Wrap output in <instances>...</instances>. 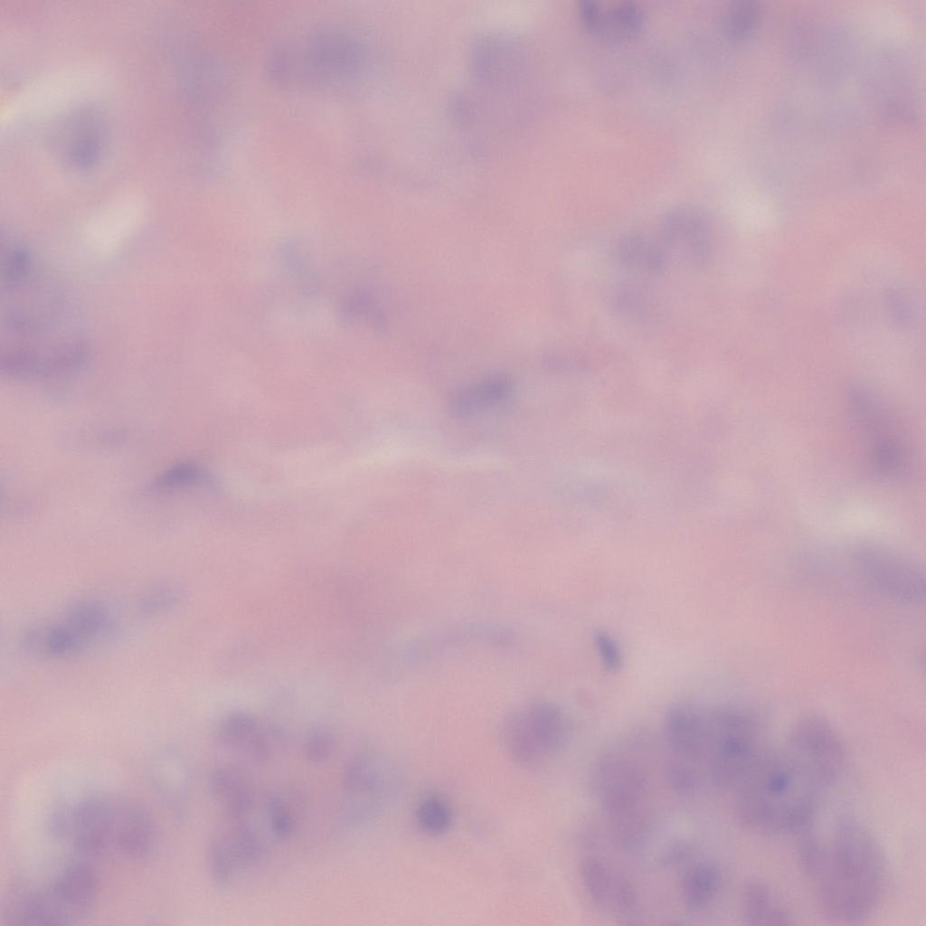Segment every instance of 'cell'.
<instances>
[{
    "instance_id": "6da1fadb",
    "label": "cell",
    "mask_w": 926,
    "mask_h": 926,
    "mask_svg": "<svg viewBox=\"0 0 926 926\" xmlns=\"http://www.w3.org/2000/svg\"><path fill=\"white\" fill-rule=\"evenodd\" d=\"M800 834V862L823 915L847 924L868 919L880 905L887 883L885 858L872 831L846 817L824 838L811 827Z\"/></svg>"
},
{
    "instance_id": "7a4b0ae2",
    "label": "cell",
    "mask_w": 926,
    "mask_h": 926,
    "mask_svg": "<svg viewBox=\"0 0 926 926\" xmlns=\"http://www.w3.org/2000/svg\"><path fill=\"white\" fill-rule=\"evenodd\" d=\"M733 791L738 822L766 835L800 833L812 826L823 793L783 748L769 750Z\"/></svg>"
},
{
    "instance_id": "3957f363",
    "label": "cell",
    "mask_w": 926,
    "mask_h": 926,
    "mask_svg": "<svg viewBox=\"0 0 926 926\" xmlns=\"http://www.w3.org/2000/svg\"><path fill=\"white\" fill-rule=\"evenodd\" d=\"M156 832L149 811L128 798L96 795L67 808L64 837L86 858L145 860L156 848Z\"/></svg>"
},
{
    "instance_id": "277c9868",
    "label": "cell",
    "mask_w": 926,
    "mask_h": 926,
    "mask_svg": "<svg viewBox=\"0 0 926 926\" xmlns=\"http://www.w3.org/2000/svg\"><path fill=\"white\" fill-rule=\"evenodd\" d=\"M592 785L615 846L623 850L640 846L649 831L645 770L632 759L608 754L596 763Z\"/></svg>"
},
{
    "instance_id": "5b68a950",
    "label": "cell",
    "mask_w": 926,
    "mask_h": 926,
    "mask_svg": "<svg viewBox=\"0 0 926 926\" xmlns=\"http://www.w3.org/2000/svg\"><path fill=\"white\" fill-rule=\"evenodd\" d=\"M708 772L719 789H734L770 750L758 723L732 708L704 709Z\"/></svg>"
},
{
    "instance_id": "8992f818",
    "label": "cell",
    "mask_w": 926,
    "mask_h": 926,
    "mask_svg": "<svg viewBox=\"0 0 926 926\" xmlns=\"http://www.w3.org/2000/svg\"><path fill=\"white\" fill-rule=\"evenodd\" d=\"M500 736L508 757L525 768H537L564 747L568 722L556 704L536 699L523 703L504 718Z\"/></svg>"
},
{
    "instance_id": "52a82bcc",
    "label": "cell",
    "mask_w": 926,
    "mask_h": 926,
    "mask_svg": "<svg viewBox=\"0 0 926 926\" xmlns=\"http://www.w3.org/2000/svg\"><path fill=\"white\" fill-rule=\"evenodd\" d=\"M403 786V770L391 756L373 749L355 752L343 772L347 821L356 826L376 818L395 802Z\"/></svg>"
},
{
    "instance_id": "ba28073f",
    "label": "cell",
    "mask_w": 926,
    "mask_h": 926,
    "mask_svg": "<svg viewBox=\"0 0 926 926\" xmlns=\"http://www.w3.org/2000/svg\"><path fill=\"white\" fill-rule=\"evenodd\" d=\"M850 407L860 429L873 470L882 477H902L910 467V449L901 427L885 404L864 388L851 390Z\"/></svg>"
},
{
    "instance_id": "9c48e42d",
    "label": "cell",
    "mask_w": 926,
    "mask_h": 926,
    "mask_svg": "<svg viewBox=\"0 0 926 926\" xmlns=\"http://www.w3.org/2000/svg\"><path fill=\"white\" fill-rule=\"evenodd\" d=\"M824 792L843 778L847 766L846 744L833 724L809 714L790 728L782 747Z\"/></svg>"
},
{
    "instance_id": "30bf717a",
    "label": "cell",
    "mask_w": 926,
    "mask_h": 926,
    "mask_svg": "<svg viewBox=\"0 0 926 926\" xmlns=\"http://www.w3.org/2000/svg\"><path fill=\"white\" fill-rule=\"evenodd\" d=\"M852 562L860 575L881 594L902 603L923 601L924 572L909 558L885 546L863 543L854 548Z\"/></svg>"
},
{
    "instance_id": "8fae6325",
    "label": "cell",
    "mask_w": 926,
    "mask_h": 926,
    "mask_svg": "<svg viewBox=\"0 0 926 926\" xmlns=\"http://www.w3.org/2000/svg\"><path fill=\"white\" fill-rule=\"evenodd\" d=\"M98 890V874L89 862L65 865L49 885L40 889L49 926L80 923L91 912Z\"/></svg>"
},
{
    "instance_id": "7c38bea8",
    "label": "cell",
    "mask_w": 926,
    "mask_h": 926,
    "mask_svg": "<svg viewBox=\"0 0 926 926\" xmlns=\"http://www.w3.org/2000/svg\"><path fill=\"white\" fill-rule=\"evenodd\" d=\"M87 358L88 348L80 341L51 347H13L2 353L0 370L14 380H52L76 373Z\"/></svg>"
},
{
    "instance_id": "4fadbf2b",
    "label": "cell",
    "mask_w": 926,
    "mask_h": 926,
    "mask_svg": "<svg viewBox=\"0 0 926 926\" xmlns=\"http://www.w3.org/2000/svg\"><path fill=\"white\" fill-rule=\"evenodd\" d=\"M661 239L667 248L680 252L691 264L706 263L711 251V233L704 213L694 206L669 210L660 226Z\"/></svg>"
},
{
    "instance_id": "5bb4252c",
    "label": "cell",
    "mask_w": 926,
    "mask_h": 926,
    "mask_svg": "<svg viewBox=\"0 0 926 926\" xmlns=\"http://www.w3.org/2000/svg\"><path fill=\"white\" fill-rule=\"evenodd\" d=\"M664 731L674 757L692 763L705 760L707 738L704 708L689 704L671 706L665 716Z\"/></svg>"
},
{
    "instance_id": "9a60e30c",
    "label": "cell",
    "mask_w": 926,
    "mask_h": 926,
    "mask_svg": "<svg viewBox=\"0 0 926 926\" xmlns=\"http://www.w3.org/2000/svg\"><path fill=\"white\" fill-rule=\"evenodd\" d=\"M580 14L585 26L600 40L620 43L638 34L644 24L642 9L632 2H621L609 7L594 1H583Z\"/></svg>"
},
{
    "instance_id": "2e32d148",
    "label": "cell",
    "mask_w": 926,
    "mask_h": 926,
    "mask_svg": "<svg viewBox=\"0 0 926 926\" xmlns=\"http://www.w3.org/2000/svg\"><path fill=\"white\" fill-rule=\"evenodd\" d=\"M148 776L162 804L173 816L182 817L191 789L190 771L184 758L173 750L159 751L149 763Z\"/></svg>"
},
{
    "instance_id": "e0dca14e",
    "label": "cell",
    "mask_w": 926,
    "mask_h": 926,
    "mask_svg": "<svg viewBox=\"0 0 926 926\" xmlns=\"http://www.w3.org/2000/svg\"><path fill=\"white\" fill-rule=\"evenodd\" d=\"M216 736L219 742L230 749L240 751L257 761L270 758L272 747L268 732L252 715L232 713L219 723Z\"/></svg>"
},
{
    "instance_id": "ac0fdd59",
    "label": "cell",
    "mask_w": 926,
    "mask_h": 926,
    "mask_svg": "<svg viewBox=\"0 0 926 926\" xmlns=\"http://www.w3.org/2000/svg\"><path fill=\"white\" fill-rule=\"evenodd\" d=\"M209 790L233 822L244 821L253 807V788L246 775L230 765L215 767L209 776Z\"/></svg>"
},
{
    "instance_id": "d6986e66",
    "label": "cell",
    "mask_w": 926,
    "mask_h": 926,
    "mask_svg": "<svg viewBox=\"0 0 926 926\" xmlns=\"http://www.w3.org/2000/svg\"><path fill=\"white\" fill-rule=\"evenodd\" d=\"M614 256L626 270L638 275L657 276L666 266L664 247L640 232L621 235L615 243Z\"/></svg>"
},
{
    "instance_id": "ffe728a7",
    "label": "cell",
    "mask_w": 926,
    "mask_h": 926,
    "mask_svg": "<svg viewBox=\"0 0 926 926\" xmlns=\"http://www.w3.org/2000/svg\"><path fill=\"white\" fill-rule=\"evenodd\" d=\"M742 920L750 925L792 923V915L770 888L759 880L744 883L741 894Z\"/></svg>"
},
{
    "instance_id": "44dd1931",
    "label": "cell",
    "mask_w": 926,
    "mask_h": 926,
    "mask_svg": "<svg viewBox=\"0 0 926 926\" xmlns=\"http://www.w3.org/2000/svg\"><path fill=\"white\" fill-rule=\"evenodd\" d=\"M579 877L588 898L599 908L613 911L616 897L624 878L600 857H584L579 865Z\"/></svg>"
},
{
    "instance_id": "7402d4cb",
    "label": "cell",
    "mask_w": 926,
    "mask_h": 926,
    "mask_svg": "<svg viewBox=\"0 0 926 926\" xmlns=\"http://www.w3.org/2000/svg\"><path fill=\"white\" fill-rule=\"evenodd\" d=\"M719 869L711 863L692 865L680 881V896L685 907L692 912L705 910L715 899L721 886Z\"/></svg>"
},
{
    "instance_id": "603a6c76",
    "label": "cell",
    "mask_w": 926,
    "mask_h": 926,
    "mask_svg": "<svg viewBox=\"0 0 926 926\" xmlns=\"http://www.w3.org/2000/svg\"><path fill=\"white\" fill-rule=\"evenodd\" d=\"M509 390L506 380L483 381L457 393L451 406L457 413L468 414L496 404L507 396Z\"/></svg>"
},
{
    "instance_id": "cb8c5ba5",
    "label": "cell",
    "mask_w": 926,
    "mask_h": 926,
    "mask_svg": "<svg viewBox=\"0 0 926 926\" xmlns=\"http://www.w3.org/2000/svg\"><path fill=\"white\" fill-rule=\"evenodd\" d=\"M232 824L233 827L227 835H223V837L237 867L249 868L257 865L263 853L259 834L244 821Z\"/></svg>"
},
{
    "instance_id": "d4e9b609",
    "label": "cell",
    "mask_w": 926,
    "mask_h": 926,
    "mask_svg": "<svg viewBox=\"0 0 926 926\" xmlns=\"http://www.w3.org/2000/svg\"><path fill=\"white\" fill-rule=\"evenodd\" d=\"M414 816L419 828L432 836L446 834L453 823V812L449 804L436 795L421 798L417 804Z\"/></svg>"
},
{
    "instance_id": "484cf974",
    "label": "cell",
    "mask_w": 926,
    "mask_h": 926,
    "mask_svg": "<svg viewBox=\"0 0 926 926\" xmlns=\"http://www.w3.org/2000/svg\"><path fill=\"white\" fill-rule=\"evenodd\" d=\"M760 14L761 9L755 2L732 3L723 14V26L726 35L738 41L750 37L758 25Z\"/></svg>"
},
{
    "instance_id": "4316f807",
    "label": "cell",
    "mask_w": 926,
    "mask_h": 926,
    "mask_svg": "<svg viewBox=\"0 0 926 926\" xmlns=\"http://www.w3.org/2000/svg\"><path fill=\"white\" fill-rule=\"evenodd\" d=\"M207 866L213 882L220 888H227L238 869L223 835H214L208 842Z\"/></svg>"
},
{
    "instance_id": "83f0119b",
    "label": "cell",
    "mask_w": 926,
    "mask_h": 926,
    "mask_svg": "<svg viewBox=\"0 0 926 926\" xmlns=\"http://www.w3.org/2000/svg\"><path fill=\"white\" fill-rule=\"evenodd\" d=\"M263 804L273 835L280 840L289 838L295 831L296 822L288 804L272 792L264 796Z\"/></svg>"
},
{
    "instance_id": "f1b7e54d",
    "label": "cell",
    "mask_w": 926,
    "mask_h": 926,
    "mask_svg": "<svg viewBox=\"0 0 926 926\" xmlns=\"http://www.w3.org/2000/svg\"><path fill=\"white\" fill-rule=\"evenodd\" d=\"M30 258L21 247H10L2 254V283L7 289L16 288L25 282L30 274Z\"/></svg>"
},
{
    "instance_id": "f546056e",
    "label": "cell",
    "mask_w": 926,
    "mask_h": 926,
    "mask_svg": "<svg viewBox=\"0 0 926 926\" xmlns=\"http://www.w3.org/2000/svg\"><path fill=\"white\" fill-rule=\"evenodd\" d=\"M202 472L192 463H175L156 478L155 487L161 491H172L190 487L199 481Z\"/></svg>"
},
{
    "instance_id": "4dcf8cb0",
    "label": "cell",
    "mask_w": 926,
    "mask_h": 926,
    "mask_svg": "<svg viewBox=\"0 0 926 926\" xmlns=\"http://www.w3.org/2000/svg\"><path fill=\"white\" fill-rule=\"evenodd\" d=\"M665 775L670 787L680 795L693 794L699 783L692 762L674 757L666 766Z\"/></svg>"
},
{
    "instance_id": "1f68e13d",
    "label": "cell",
    "mask_w": 926,
    "mask_h": 926,
    "mask_svg": "<svg viewBox=\"0 0 926 926\" xmlns=\"http://www.w3.org/2000/svg\"><path fill=\"white\" fill-rule=\"evenodd\" d=\"M335 742L334 736L325 729H314L304 739L302 754L304 759L313 764L327 761L334 754Z\"/></svg>"
},
{
    "instance_id": "d6a6232c",
    "label": "cell",
    "mask_w": 926,
    "mask_h": 926,
    "mask_svg": "<svg viewBox=\"0 0 926 926\" xmlns=\"http://www.w3.org/2000/svg\"><path fill=\"white\" fill-rule=\"evenodd\" d=\"M616 307L622 315L633 319L641 318L648 312L646 295L638 288L621 287L615 292Z\"/></svg>"
},
{
    "instance_id": "836d02e7",
    "label": "cell",
    "mask_w": 926,
    "mask_h": 926,
    "mask_svg": "<svg viewBox=\"0 0 926 926\" xmlns=\"http://www.w3.org/2000/svg\"><path fill=\"white\" fill-rule=\"evenodd\" d=\"M596 651L603 666L609 672L622 668L623 657L617 641L605 630H597L593 635Z\"/></svg>"
},
{
    "instance_id": "e575fe53",
    "label": "cell",
    "mask_w": 926,
    "mask_h": 926,
    "mask_svg": "<svg viewBox=\"0 0 926 926\" xmlns=\"http://www.w3.org/2000/svg\"><path fill=\"white\" fill-rule=\"evenodd\" d=\"M693 853L694 846L691 843L685 840H677L665 848L660 860L666 866L677 865L688 860Z\"/></svg>"
}]
</instances>
